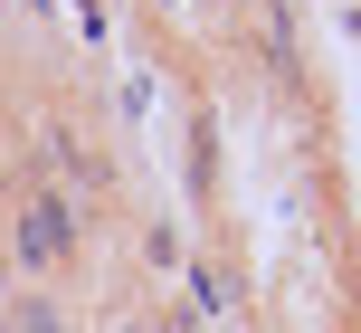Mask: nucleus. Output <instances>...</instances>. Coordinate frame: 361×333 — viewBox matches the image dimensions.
Returning a JSON list of instances; mask_svg holds the SVG:
<instances>
[{"label":"nucleus","mask_w":361,"mask_h":333,"mask_svg":"<svg viewBox=\"0 0 361 333\" xmlns=\"http://www.w3.org/2000/svg\"><path fill=\"white\" fill-rule=\"evenodd\" d=\"M10 258H19V277H57V267L76 258V190H57V181L19 190V210H10Z\"/></svg>","instance_id":"obj_1"},{"label":"nucleus","mask_w":361,"mask_h":333,"mask_svg":"<svg viewBox=\"0 0 361 333\" xmlns=\"http://www.w3.org/2000/svg\"><path fill=\"white\" fill-rule=\"evenodd\" d=\"M48 162L67 171L76 190H105V162H95V152H86V133H67V124H57V133H48Z\"/></svg>","instance_id":"obj_2"}]
</instances>
